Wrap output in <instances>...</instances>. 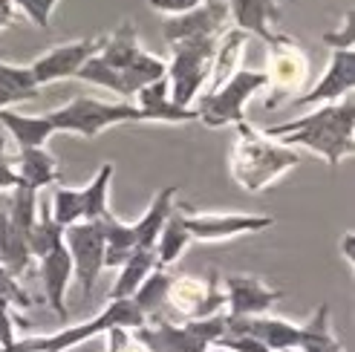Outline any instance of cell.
I'll return each instance as SVG.
<instances>
[{"label":"cell","instance_id":"6da1fadb","mask_svg":"<svg viewBox=\"0 0 355 352\" xmlns=\"http://www.w3.org/2000/svg\"><path fill=\"white\" fill-rule=\"evenodd\" d=\"M266 136L280 139L283 145H304L306 150L324 156L329 168H338L341 159L352 156L355 150V101L352 96L321 104L315 113L295 118V121H283L266 130Z\"/></svg>","mask_w":355,"mask_h":352},{"label":"cell","instance_id":"7a4b0ae2","mask_svg":"<svg viewBox=\"0 0 355 352\" xmlns=\"http://www.w3.org/2000/svg\"><path fill=\"white\" fill-rule=\"evenodd\" d=\"M237 130H240V136H237L232 153H228V170H232V179L240 188L260 193L300 162L297 150L283 145L280 139L257 133L248 127L245 121H240Z\"/></svg>","mask_w":355,"mask_h":352},{"label":"cell","instance_id":"3957f363","mask_svg":"<svg viewBox=\"0 0 355 352\" xmlns=\"http://www.w3.org/2000/svg\"><path fill=\"white\" fill-rule=\"evenodd\" d=\"M145 324V315L136 309V303L130 301H107L93 321L87 324H78V326H69V329H61V332H52V335H32V338H21L15 341L9 352H69L73 346L90 341V338H98L104 335L110 326H141Z\"/></svg>","mask_w":355,"mask_h":352},{"label":"cell","instance_id":"277c9868","mask_svg":"<svg viewBox=\"0 0 355 352\" xmlns=\"http://www.w3.org/2000/svg\"><path fill=\"white\" fill-rule=\"evenodd\" d=\"M225 312H217L211 318H193L185 324H173L165 315H153L141 326H136V332L150 346V352H208L225 332Z\"/></svg>","mask_w":355,"mask_h":352},{"label":"cell","instance_id":"5b68a950","mask_svg":"<svg viewBox=\"0 0 355 352\" xmlns=\"http://www.w3.org/2000/svg\"><path fill=\"white\" fill-rule=\"evenodd\" d=\"M217 44H220V35L217 38H185L171 44L173 58L165 69V78H168V93L173 104L191 107L197 101L200 90L208 84Z\"/></svg>","mask_w":355,"mask_h":352},{"label":"cell","instance_id":"8992f818","mask_svg":"<svg viewBox=\"0 0 355 352\" xmlns=\"http://www.w3.org/2000/svg\"><path fill=\"white\" fill-rule=\"evenodd\" d=\"M46 118L55 133H78L87 139H96L101 130L124 125V121H145L141 110L130 101H98L87 96H76L64 107L46 113Z\"/></svg>","mask_w":355,"mask_h":352},{"label":"cell","instance_id":"52a82bcc","mask_svg":"<svg viewBox=\"0 0 355 352\" xmlns=\"http://www.w3.org/2000/svg\"><path fill=\"white\" fill-rule=\"evenodd\" d=\"M263 87H266V73L240 67L232 78L217 87V90H208L200 98V104L193 107L197 110V121H202V125L211 130L225 127V125H240V121H245L248 98L257 96Z\"/></svg>","mask_w":355,"mask_h":352},{"label":"cell","instance_id":"ba28073f","mask_svg":"<svg viewBox=\"0 0 355 352\" xmlns=\"http://www.w3.org/2000/svg\"><path fill=\"white\" fill-rule=\"evenodd\" d=\"M269 69H266V87H272L269 98L263 107L266 110H277L286 98H295L309 81V58L289 35H277L269 41Z\"/></svg>","mask_w":355,"mask_h":352},{"label":"cell","instance_id":"9c48e42d","mask_svg":"<svg viewBox=\"0 0 355 352\" xmlns=\"http://www.w3.org/2000/svg\"><path fill=\"white\" fill-rule=\"evenodd\" d=\"M165 306H171L185 321L211 318V315H217V312H225V292H223L220 272H211L205 280L191 277V274L171 277Z\"/></svg>","mask_w":355,"mask_h":352},{"label":"cell","instance_id":"30bf717a","mask_svg":"<svg viewBox=\"0 0 355 352\" xmlns=\"http://www.w3.org/2000/svg\"><path fill=\"white\" fill-rule=\"evenodd\" d=\"M64 245L73 260V277L78 280L81 294L90 301L98 274L104 272V234L96 222H73L64 228Z\"/></svg>","mask_w":355,"mask_h":352},{"label":"cell","instance_id":"8fae6325","mask_svg":"<svg viewBox=\"0 0 355 352\" xmlns=\"http://www.w3.org/2000/svg\"><path fill=\"white\" fill-rule=\"evenodd\" d=\"M182 214V208H180ZM182 225L191 240L200 243H220V240H234L240 234H254L266 231L275 225L272 214H202V211H191L182 214Z\"/></svg>","mask_w":355,"mask_h":352},{"label":"cell","instance_id":"7c38bea8","mask_svg":"<svg viewBox=\"0 0 355 352\" xmlns=\"http://www.w3.org/2000/svg\"><path fill=\"white\" fill-rule=\"evenodd\" d=\"M101 44H104V35L52 46L49 52H44L41 58H35V61L29 64L35 84L46 87V84L61 81V78H76V73L81 69V64H84L87 58H93L96 52L101 49Z\"/></svg>","mask_w":355,"mask_h":352},{"label":"cell","instance_id":"4fadbf2b","mask_svg":"<svg viewBox=\"0 0 355 352\" xmlns=\"http://www.w3.org/2000/svg\"><path fill=\"white\" fill-rule=\"evenodd\" d=\"M225 292V315L228 318H257L269 315L275 303L283 301V292L266 286V280L252 274H228L223 280Z\"/></svg>","mask_w":355,"mask_h":352},{"label":"cell","instance_id":"5bb4252c","mask_svg":"<svg viewBox=\"0 0 355 352\" xmlns=\"http://www.w3.org/2000/svg\"><path fill=\"white\" fill-rule=\"evenodd\" d=\"M352 87H355V52L352 49H332V58L327 73L321 76L312 90L300 93L297 98H292L295 107H306V104H332V101H341L347 96H352Z\"/></svg>","mask_w":355,"mask_h":352},{"label":"cell","instance_id":"9a60e30c","mask_svg":"<svg viewBox=\"0 0 355 352\" xmlns=\"http://www.w3.org/2000/svg\"><path fill=\"white\" fill-rule=\"evenodd\" d=\"M228 21V6L223 0H208V3L182 12V15H171L162 24V35L168 44L185 41V38H217L225 32Z\"/></svg>","mask_w":355,"mask_h":352},{"label":"cell","instance_id":"2e32d148","mask_svg":"<svg viewBox=\"0 0 355 352\" xmlns=\"http://www.w3.org/2000/svg\"><path fill=\"white\" fill-rule=\"evenodd\" d=\"M41 263V286H44V297L49 309L58 315L61 321H67V286L73 280V260H69L67 245H55L52 252H46L44 257H38Z\"/></svg>","mask_w":355,"mask_h":352},{"label":"cell","instance_id":"e0dca14e","mask_svg":"<svg viewBox=\"0 0 355 352\" xmlns=\"http://www.w3.org/2000/svg\"><path fill=\"white\" fill-rule=\"evenodd\" d=\"M15 162V173H17V188L26 191H44L61 182V170H58V159L44 148H24L12 156Z\"/></svg>","mask_w":355,"mask_h":352},{"label":"cell","instance_id":"ac0fdd59","mask_svg":"<svg viewBox=\"0 0 355 352\" xmlns=\"http://www.w3.org/2000/svg\"><path fill=\"white\" fill-rule=\"evenodd\" d=\"M139 98V110L145 116V121H197V110L193 107H180L173 104L171 93H168V78H156L150 84H145L136 93Z\"/></svg>","mask_w":355,"mask_h":352},{"label":"cell","instance_id":"d6986e66","mask_svg":"<svg viewBox=\"0 0 355 352\" xmlns=\"http://www.w3.org/2000/svg\"><path fill=\"white\" fill-rule=\"evenodd\" d=\"M228 17L245 35H257V38L269 44L275 38L269 24L280 17V9L277 0H228Z\"/></svg>","mask_w":355,"mask_h":352},{"label":"cell","instance_id":"ffe728a7","mask_svg":"<svg viewBox=\"0 0 355 352\" xmlns=\"http://www.w3.org/2000/svg\"><path fill=\"white\" fill-rule=\"evenodd\" d=\"M0 125L3 130L12 133V139L17 142V150L24 148H44L49 142V136L55 133V127L49 125L46 116H24L17 110H0Z\"/></svg>","mask_w":355,"mask_h":352},{"label":"cell","instance_id":"44dd1931","mask_svg":"<svg viewBox=\"0 0 355 352\" xmlns=\"http://www.w3.org/2000/svg\"><path fill=\"white\" fill-rule=\"evenodd\" d=\"M173 197H176V188H162L153 197L150 208L141 214L139 222H133V231H136V249H153L159 231H162L165 220L171 217L173 211Z\"/></svg>","mask_w":355,"mask_h":352},{"label":"cell","instance_id":"7402d4cb","mask_svg":"<svg viewBox=\"0 0 355 352\" xmlns=\"http://www.w3.org/2000/svg\"><path fill=\"white\" fill-rule=\"evenodd\" d=\"M139 52H141V46H139V35H136V26L128 21V24H121L113 35H104V44H101V49H98V58L107 64V67H113V69H128L136 58H139Z\"/></svg>","mask_w":355,"mask_h":352},{"label":"cell","instance_id":"603a6c76","mask_svg":"<svg viewBox=\"0 0 355 352\" xmlns=\"http://www.w3.org/2000/svg\"><path fill=\"white\" fill-rule=\"evenodd\" d=\"M119 269L121 272H119L116 286L110 289V301H128L141 286V280L156 269V254H153V249H133V254L124 260Z\"/></svg>","mask_w":355,"mask_h":352},{"label":"cell","instance_id":"cb8c5ba5","mask_svg":"<svg viewBox=\"0 0 355 352\" xmlns=\"http://www.w3.org/2000/svg\"><path fill=\"white\" fill-rule=\"evenodd\" d=\"M300 352H344L338 335L332 329V321H329V306L321 303L318 312L309 318V324L300 326V344H297Z\"/></svg>","mask_w":355,"mask_h":352},{"label":"cell","instance_id":"d4e9b609","mask_svg":"<svg viewBox=\"0 0 355 352\" xmlns=\"http://www.w3.org/2000/svg\"><path fill=\"white\" fill-rule=\"evenodd\" d=\"M188 245H191V237H188L185 225H182V214L173 208V211H171V217H168L165 225H162V231H159L156 245H153L156 269H168V266H173V263L185 254Z\"/></svg>","mask_w":355,"mask_h":352},{"label":"cell","instance_id":"484cf974","mask_svg":"<svg viewBox=\"0 0 355 352\" xmlns=\"http://www.w3.org/2000/svg\"><path fill=\"white\" fill-rule=\"evenodd\" d=\"M168 286H171V274L168 269H153L141 286L133 292L130 301L136 303V309L145 315V321L153 318V315H162V306L168 303Z\"/></svg>","mask_w":355,"mask_h":352},{"label":"cell","instance_id":"4316f807","mask_svg":"<svg viewBox=\"0 0 355 352\" xmlns=\"http://www.w3.org/2000/svg\"><path fill=\"white\" fill-rule=\"evenodd\" d=\"M113 162H104L98 168V173L93 176V182L87 188H78L81 193V202H84V222H96L110 211L107 205V193H110V182H113Z\"/></svg>","mask_w":355,"mask_h":352},{"label":"cell","instance_id":"83f0119b","mask_svg":"<svg viewBox=\"0 0 355 352\" xmlns=\"http://www.w3.org/2000/svg\"><path fill=\"white\" fill-rule=\"evenodd\" d=\"M64 243V228L52 220L49 214V205H38V217H35L32 228L26 231V245H29V254L38 260L46 252H52L55 245Z\"/></svg>","mask_w":355,"mask_h":352},{"label":"cell","instance_id":"f1b7e54d","mask_svg":"<svg viewBox=\"0 0 355 352\" xmlns=\"http://www.w3.org/2000/svg\"><path fill=\"white\" fill-rule=\"evenodd\" d=\"M76 78H78V81H87V84H96V87H104V90H110V93H116V96H121V98H128V87H124V81H121V73L104 64V61L98 58V52H96L93 58H87V61L81 64V69L76 73Z\"/></svg>","mask_w":355,"mask_h":352},{"label":"cell","instance_id":"f546056e","mask_svg":"<svg viewBox=\"0 0 355 352\" xmlns=\"http://www.w3.org/2000/svg\"><path fill=\"white\" fill-rule=\"evenodd\" d=\"M0 90L15 96L17 101H29L41 93V87L35 84L29 67H15V64L0 61Z\"/></svg>","mask_w":355,"mask_h":352},{"label":"cell","instance_id":"4dcf8cb0","mask_svg":"<svg viewBox=\"0 0 355 352\" xmlns=\"http://www.w3.org/2000/svg\"><path fill=\"white\" fill-rule=\"evenodd\" d=\"M49 214L61 228L73 225V222H84V202H81L78 188L55 185V193H52V202H49Z\"/></svg>","mask_w":355,"mask_h":352},{"label":"cell","instance_id":"1f68e13d","mask_svg":"<svg viewBox=\"0 0 355 352\" xmlns=\"http://www.w3.org/2000/svg\"><path fill=\"white\" fill-rule=\"evenodd\" d=\"M104 335H107V352H150V346L130 326H110Z\"/></svg>","mask_w":355,"mask_h":352},{"label":"cell","instance_id":"d6a6232c","mask_svg":"<svg viewBox=\"0 0 355 352\" xmlns=\"http://www.w3.org/2000/svg\"><path fill=\"white\" fill-rule=\"evenodd\" d=\"M12 6H15L17 12H24L38 29H49L52 12H55L58 0H12Z\"/></svg>","mask_w":355,"mask_h":352},{"label":"cell","instance_id":"836d02e7","mask_svg":"<svg viewBox=\"0 0 355 352\" xmlns=\"http://www.w3.org/2000/svg\"><path fill=\"white\" fill-rule=\"evenodd\" d=\"M0 297H3V301H9L12 306L17 303L21 309L32 306V297L24 292L21 283H17V277H15L9 269H3V266H0Z\"/></svg>","mask_w":355,"mask_h":352},{"label":"cell","instance_id":"e575fe53","mask_svg":"<svg viewBox=\"0 0 355 352\" xmlns=\"http://www.w3.org/2000/svg\"><path fill=\"white\" fill-rule=\"evenodd\" d=\"M15 341H17L15 312H12V303L0 297V352H9Z\"/></svg>","mask_w":355,"mask_h":352},{"label":"cell","instance_id":"d590c367","mask_svg":"<svg viewBox=\"0 0 355 352\" xmlns=\"http://www.w3.org/2000/svg\"><path fill=\"white\" fill-rule=\"evenodd\" d=\"M324 44L332 46V49H352V44H355V17H352V12H347V17H344V29H335V32L324 35Z\"/></svg>","mask_w":355,"mask_h":352},{"label":"cell","instance_id":"8d00e7d4","mask_svg":"<svg viewBox=\"0 0 355 352\" xmlns=\"http://www.w3.org/2000/svg\"><path fill=\"white\" fill-rule=\"evenodd\" d=\"M12 188H17V173H15L12 153L3 142V133H0V191H12Z\"/></svg>","mask_w":355,"mask_h":352},{"label":"cell","instance_id":"74e56055","mask_svg":"<svg viewBox=\"0 0 355 352\" xmlns=\"http://www.w3.org/2000/svg\"><path fill=\"white\" fill-rule=\"evenodd\" d=\"M148 3H150V9H156V12L182 15V12H191V9L208 3V0H148Z\"/></svg>","mask_w":355,"mask_h":352},{"label":"cell","instance_id":"f35d334b","mask_svg":"<svg viewBox=\"0 0 355 352\" xmlns=\"http://www.w3.org/2000/svg\"><path fill=\"white\" fill-rule=\"evenodd\" d=\"M17 21V9L12 6V0H0V29H6Z\"/></svg>","mask_w":355,"mask_h":352},{"label":"cell","instance_id":"ab89813d","mask_svg":"<svg viewBox=\"0 0 355 352\" xmlns=\"http://www.w3.org/2000/svg\"><path fill=\"white\" fill-rule=\"evenodd\" d=\"M344 254H347V263L352 266V263H355V254H352V231L344 237Z\"/></svg>","mask_w":355,"mask_h":352},{"label":"cell","instance_id":"60d3db41","mask_svg":"<svg viewBox=\"0 0 355 352\" xmlns=\"http://www.w3.org/2000/svg\"><path fill=\"white\" fill-rule=\"evenodd\" d=\"M12 104H17V98H15V96H9V93H3V90H0V110L12 107Z\"/></svg>","mask_w":355,"mask_h":352},{"label":"cell","instance_id":"b9f144b4","mask_svg":"<svg viewBox=\"0 0 355 352\" xmlns=\"http://www.w3.org/2000/svg\"><path fill=\"white\" fill-rule=\"evenodd\" d=\"M272 352H300L297 346H289V349H272Z\"/></svg>","mask_w":355,"mask_h":352},{"label":"cell","instance_id":"7bdbcfd3","mask_svg":"<svg viewBox=\"0 0 355 352\" xmlns=\"http://www.w3.org/2000/svg\"><path fill=\"white\" fill-rule=\"evenodd\" d=\"M208 352H228V349H223V346H211Z\"/></svg>","mask_w":355,"mask_h":352}]
</instances>
